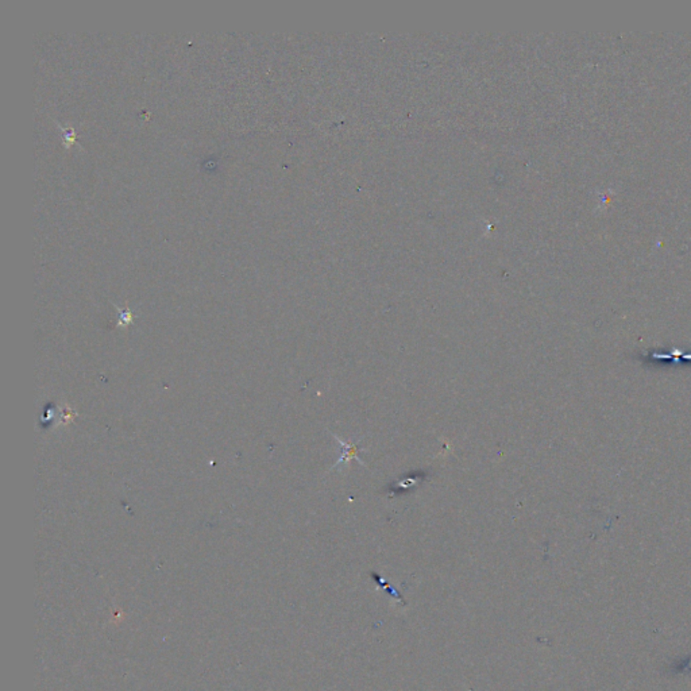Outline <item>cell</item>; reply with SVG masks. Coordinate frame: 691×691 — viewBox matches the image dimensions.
I'll list each match as a JSON object with an SVG mask.
<instances>
[{
	"label": "cell",
	"instance_id": "cell-2",
	"mask_svg": "<svg viewBox=\"0 0 691 691\" xmlns=\"http://www.w3.org/2000/svg\"><path fill=\"white\" fill-rule=\"evenodd\" d=\"M61 131H62V139H64V145L66 148H69L70 145L75 144L76 142V131L73 129H64V127H61Z\"/></svg>",
	"mask_w": 691,
	"mask_h": 691
},
{
	"label": "cell",
	"instance_id": "cell-1",
	"mask_svg": "<svg viewBox=\"0 0 691 691\" xmlns=\"http://www.w3.org/2000/svg\"><path fill=\"white\" fill-rule=\"evenodd\" d=\"M335 439H337L338 442H339L340 446L343 447V451H344V454L339 458V461H338V463L335 465V467H337V466H339L340 463H343V462L350 461L351 458H359V448L355 446L354 443H344L343 440H340L338 436H335Z\"/></svg>",
	"mask_w": 691,
	"mask_h": 691
}]
</instances>
